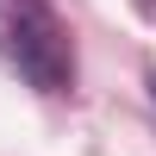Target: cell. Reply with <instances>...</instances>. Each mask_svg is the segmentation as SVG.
I'll list each match as a JSON object with an SVG mask.
<instances>
[{
    "label": "cell",
    "mask_w": 156,
    "mask_h": 156,
    "mask_svg": "<svg viewBox=\"0 0 156 156\" xmlns=\"http://www.w3.org/2000/svg\"><path fill=\"white\" fill-rule=\"evenodd\" d=\"M150 100H156V69H150Z\"/></svg>",
    "instance_id": "7a4b0ae2"
},
{
    "label": "cell",
    "mask_w": 156,
    "mask_h": 156,
    "mask_svg": "<svg viewBox=\"0 0 156 156\" xmlns=\"http://www.w3.org/2000/svg\"><path fill=\"white\" fill-rule=\"evenodd\" d=\"M0 44H6L12 69H19L37 94H69L75 56H69V37H62V25L50 19L44 0H12L6 25H0Z\"/></svg>",
    "instance_id": "6da1fadb"
}]
</instances>
